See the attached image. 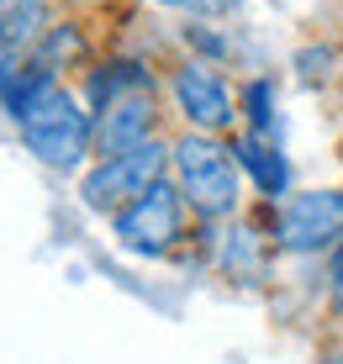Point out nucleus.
<instances>
[{"label":"nucleus","mask_w":343,"mask_h":364,"mask_svg":"<svg viewBox=\"0 0 343 364\" xmlns=\"http://www.w3.org/2000/svg\"><path fill=\"white\" fill-rule=\"evenodd\" d=\"M174 174H180V196L201 217H233L243 200V169L233 159V143H222L217 132H180L169 143Z\"/></svg>","instance_id":"2"},{"label":"nucleus","mask_w":343,"mask_h":364,"mask_svg":"<svg viewBox=\"0 0 343 364\" xmlns=\"http://www.w3.org/2000/svg\"><path fill=\"white\" fill-rule=\"evenodd\" d=\"M143 90H154V74L143 64H132V58H111V64H100L90 74V111L111 106L122 95H143Z\"/></svg>","instance_id":"9"},{"label":"nucleus","mask_w":343,"mask_h":364,"mask_svg":"<svg viewBox=\"0 0 343 364\" xmlns=\"http://www.w3.org/2000/svg\"><path fill=\"white\" fill-rule=\"evenodd\" d=\"M233 159H238V169H248L253 174V185H259V196H285V185H290V169H285V159L275 154L270 143H264L259 132H238L233 137Z\"/></svg>","instance_id":"8"},{"label":"nucleus","mask_w":343,"mask_h":364,"mask_svg":"<svg viewBox=\"0 0 343 364\" xmlns=\"http://www.w3.org/2000/svg\"><path fill=\"white\" fill-rule=\"evenodd\" d=\"M0 100H6L21 143H27L48 169H80L85 154H95V117L80 111V100L69 95V85H63L53 69H43L32 53H27V64L16 69V80L6 85Z\"/></svg>","instance_id":"1"},{"label":"nucleus","mask_w":343,"mask_h":364,"mask_svg":"<svg viewBox=\"0 0 343 364\" xmlns=\"http://www.w3.org/2000/svg\"><path fill=\"white\" fill-rule=\"evenodd\" d=\"M11 6H16V0H0V16H11Z\"/></svg>","instance_id":"14"},{"label":"nucleus","mask_w":343,"mask_h":364,"mask_svg":"<svg viewBox=\"0 0 343 364\" xmlns=\"http://www.w3.org/2000/svg\"><path fill=\"white\" fill-rule=\"evenodd\" d=\"M111 232H117V243L132 248V254H169V248L180 243V232H185L180 185L159 180L154 191H143L132 206H122L117 217H111Z\"/></svg>","instance_id":"4"},{"label":"nucleus","mask_w":343,"mask_h":364,"mask_svg":"<svg viewBox=\"0 0 343 364\" xmlns=\"http://www.w3.org/2000/svg\"><path fill=\"white\" fill-rule=\"evenodd\" d=\"M243 106H248V122H253V132L259 137H270V127H275V85L270 80H253L248 90H243Z\"/></svg>","instance_id":"10"},{"label":"nucleus","mask_w":343,"mask_h":364,"mask_svg":"<svg viewBox=\"0 0 343 364\" xmlns=\"http://www.w3.org/2000/svg\"><path fill=\"white\" fill-rule=\"evenodd\" d=\"M95 117V159H117V154H132V148L154 143L159 137V106H154V90L143 95H122L111 106L90 111Z\"/></svg>","instance_id":"7"},{"label":"nucleus","mask_w":343,"mask_h":364,"mask_svg":"<svg viewBox=\"0 0 343 364\" xmlns=\"http://www.w3.org/2000/svg\"><path fill=\"white\" fill-rule=\"evenodd\" d=\"M169 95H174V106H180V117H185L190 132H217L222 137L238 122L233 90H227L206 64H180L169 74Z\"/></svg>","instance_id":"6"},{"label":"nucleus","mask_w":343,"mask_h":364,"mask_svg":"<svg viewBox=\"0 0 343 364\" xmlns=\"http://www.w3.org/2000/svg\"><path fill=\"white\" fill-rule=\"evenodd\" d=\"M159 11H185V6H196V0H154Z\"/></svg>","instance_id":"12"},{"label":"nucleus","mask_w":343,"mask_h":364,"mask_svg":"<svg viewBox=\"0 0 343 364\" xmlns=\"http://www.w3.org/2000/svg\"><path fill=\"white\" fill-rule=\"evenodd\" d=\"M343 243V191H301L285 196L275 211V248L285 254H317Z\"/></svg>","instance_id":"5"},{"label":"nucleus","mask_w":343,"mask_h":364,"mask_svg":"<svg viewBox=\"0 0 343 364\" xmlns=\"http://www.w3.org/2000/svg\"><path fill=\"white\" fill-rule=\"evenodd\" d=\"M169 143H143L132 148V154H117V159H100V164L80 180V196L85 206L100 211V217H117L122 206H132L143 191H154V185L164 180V169H169Z\"/></svg>","instance_id":"3"},{"label":"nucleus","mask_w":343,"mask_h":364,"mask_svg":"<svg viewBox=\"0 0 343 364\" xmlns=\"http://www.w3.org/2000/svg\"><path fill=\"white\" fill-rule=\"evenodd\" d=\"M11 48V27H6V16H0V53Z\"/></svg>","instance_id":"13"},{"label":"nucleus","mask_w":343,"mask_h":364,"mask_svg":"<svg viewBox=\"0 0 343 364\" xmlns=\"http://www.w3.org/2000/svg\"><path fill=\"white\" fill-rule=\"evenodd\" d=\"M327 296H333V311L343 317V243L333 248V264H327Z\"/></svg>","instance_id":"11"}]
</instances>
